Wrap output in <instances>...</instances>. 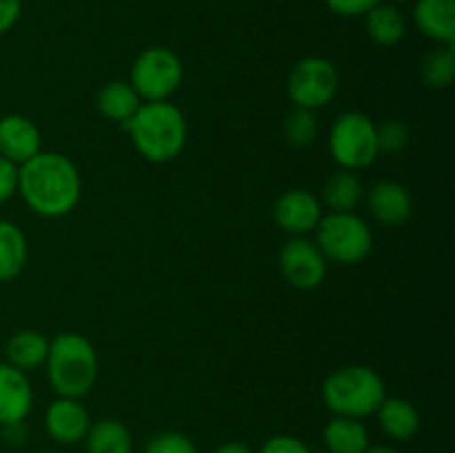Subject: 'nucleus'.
Returning <instances> with one entry per match:
<instances>
[{"mask_svg": "<svg viewBox=\"0 0 455 453\" xmlns=\"http://www.w3.org/2000/svg\"><path fill=\"white\" fill-rule=\"evenodd\" d=\"M18 194L38 216L60 218L78 204L83 180L67 155L40 151L18 167Z\"/></svg>", "mask_w": 455, "mask_h": 453, "instance_id": "obj_1", "label": "nucleus"}, {"mask_svg": "<svg viewBox=\"0 0 455 453\" xmlns=\"http://www.w3.org/2000/svg\"><path fill=\"white\" fill-rule=\"evenodd\" d=\"M138 154L149 163H169L187 145L185 114L172 102H142L136 114L123 124Z\"/></svg>", "mask_w": 455, "mask_h": 453, "instance_id": "obj_2", "label": "nucleus"}, {"mask_svg": "<svg viewBox=\"0 0 455 453\" xmlns=\"http://www.w3.org/2000/svg\"><path fill=\"white\" fill-rule=\"evenodd\" d=\"M47 376L60 398L80 400L93 389L98 378V354L80 333H58L49 342Z\"/></svg>", "mask_w": 455, "mask_h": 453, "instance_id": "obj_3", "label": "nucleus"}, {"mask_svg": "<svg viewBox=\"0 0 455 453\" xmlns=\"http://www.w3.org/2000/svg\"><path fill=\"white\" fill-rule=\"evenodd\" d=\"M385 398V380L367 364H347L323 382V400L336 416L363 420L373 416Z\"/></svg>", "mask_w": 455, "mask_h": 453, "instance_id": "obj_4", "label": "nucleus"}, {"mask_svg": "<svg viewBox=\"0 0 455 453\" xmlns=\"http://www.w3.org/2000/svg\"><path fill=\"white\" fill-rule=\"evenodd\" d=\"M315 244L327 260L338 265H358L371 253L373 234L367 222L354 211L320 218L315 226Z\"/></svg>", "mask_w": 455, "mask_h": 453, "instance_id": "obj_5", "label": "nucleus"}, {"mask_svg": "<svg viewBox=\"0 0 455 453\" xmlns=\"http://www.w3.org/2000/svg\"><path fill=\"white\" fill-rule=\"evenodd\" d=\"M185 78L182 60L167 47H149L132 65L129 84L145 102H164L178 91Z\"/></svg>", "mask_w": 455, "mask_h": 453, "instance_id": "obj_6", "label": "nucleus"}, {"mask_svg": "<svg viewBox=\"0 0 455 453\" xmlns=\"http://www.w3.org/2000/svg\"><path fill=\"white\" fill-rule=\"evenodd\" d=\"M376 127L369 115L360 111H347L338 115L329 136V149L333 160L347 171H358L369 167L378 158V138Z\"/></svg>", "mask_w": 455, "mask_h": 453, "instance_id": "obj_7", "label": "nucleus"}, {"mask_svg": "<svg viewBox=\"0 0 455 453\" xmlns=\"http://www.w3.org/2000/svg\"><path fill=\"white\" fill-rule=\"evenodd\" d=\"M340 87V76L331 60L320 56H309L298 62L287 80L289 98L300 109L315 111L329 105Z\"/></svg>", "mask_w": 455, "mask_h": 453, "instance_id": "obj_8", "label": "nucleus"}, {"mask_svg": "<svg viewBox=\"0 0 455 453\" xmlns=\"http://www.w3.org/2000/svg\"><path fill=\"white\" fill-rule=\"evenodd\" d=\"M280 271L291 287L309 291L323 284L327 275V258L318 244L296 235L280 251Z\"/></svg>", "mask_w": 455, "mask_h": 453, "instance_id": "obj_9", "label": "nucleus"}, {"mask_svg": "<svg viewBox=\"0 0 455 453\" xmlns=\"http://www.w3.org/2000/svg\"><path fill=\"white\" fill-rule=\"evenodd\" d=\"M323 218V203L307 189H289L275 200L274 220L291 235L309 234Z\"/></svg>", "mask_w": 455, "mask_h": 453, "instance_id": "obj_10", "label": "nucleus"}, {"mask_svg": "<svg viewBox=\"0 0 455 453\" xmlns=\"http://www.w3.org/2000/svg\"><path fill=\"white\" fill-rule=\"evenodd\" d=\"M89 426H92V417L80 400L58 398L49 404L47 413H44V431L53 442L62 444V447L83 442Z\"/></svg>", "mask_w": 455, "mask_h": 453, "instance_id": "obj_11", "label": "nucleus"}, {"mask_svg": "<svg viewBox=\"0 0 455 453\" xmlns=\"http://www.w3.org/2000/svg\"><path fill=\"white\" fill-rule=\"evenodd\" d=\"M34 407V391L25 371L0 362V426L20 425Z\"/></svg>", "mask_w": 455, "mask_h": 453, "instance_id": "obj_12", "label": "nucleus"}, {"mask_svg": "<svg viewBox=\"0 0 455 453\" xmlns=\"http://www.w3.org/2000/svg\"><path fill=\"white\" fill-rule=\"evenodd\" d=\"M40 145H43V138L34 120L20 114H9L0 118V155L4 160L20 167L22 163L43 151Z\"/></svg>", "mask_w": 455, "mask_h": 453, "instance_id": "obj_13", "label": "nucleus"}, {"mask_svg": "<svg viewBox=\"0 0 455 453\" xmlns=\"http://www.w3.org/2000/svg\"><path fill=\"white\" fill-rule=\"evenodd\" d=\"M367 207L373 220L385 226H398L409 220L413 211V200L407 187L394 180H380L369 189Z\"/></svg>", "mask_w": 455, "mask_h": 453, "instance_id": "obj_14", "label": "nucleus"}, {"mask_svg": "<svg viewBox=\"0 0 455 453\" xmlns=\"http://www.w3.org/2000/svg\"><path fill=\"white\" fill-rule=\"evenodd\" d=\"M413 22L438 44L455 43V0H413Z\"/></svg>", "mask_w": 455, "mask_h": 453, "instance_id": "obj_15", "label": "nucleus"}, {"mask_svg": "<svg viewBox=\"0 0 455 453\" xmlns=\"http://www.w3.org/2000/svg\"><path fill=\"white\" fill-rule=\"evenodd\" d=\"M378 426L387 438L395 442H407L416 438L420 431V413L413 407V402L404 398H385L376 411Z\"/></svg>", "mask_w": 455, "mask_h": 453, "instance_id": "obj_16", "label": "nucleus"}, {"mask_svg": "<svg viewBox=\"0 0 455 453\" xmlns=\"http://www.w3.org/2000/svg\"><path fill=\"white\" fill-rule=\"evenodd\" d=\"M323 442L329 453H364L371 444V438L363 420L336 416L324 425Z\"/></svg>", "mask_w": 455, "mask_h": 453, "instance_id": "obj_17", "label": "nucleus"}, {"mask_svg": "<svg viewBox=\"0 0 455 453\" xmlns=\"http://www.w3.org/2000/svg\"><path fill=\"white\" fill-rule=\"evenodd\" d=\"M367 20V34L380 47H394L407 34V20L394 3H378L371 12L364 16Z\"/></svg>", "mask_w": 455, "mask_h": 453, "instance_id": "obj_18", "label": "nucleus"}, {"mask_svg": "<svg viewBox=\"0 0 455 453\" xmlns=\"http://www.w3.org/2000/svg\"><path fill=\"white\" fill-rule=\"evenodd\" d=\"M4 354H7V362L12 367L27 373L31 369H38L40 364H44L49 354V340L43 333L22 329V331H16L9 338L7 346H4Z\"/></svg>", "mask_w": 455, "mask_h": 453, "instance_id": "obj_19", "label": "nucleus"}, {"mask_svg": "<svg viewBox=\"0 0 455 453\" xmlns=\"http://www.w3.org/2000/svg\"><path fill=\"white\" fill-rule=\"evenodd\" d=\"M87 453H133V435L127 426L114 417L92 422L84 435Z\"/></svg>", "mask_w": 455, "mask_h": 453, "instance_id": "obj_20", "label": "nucleus"}, {"mask_svg": "<svg viewBox=\"0 0 455 453\" xmlns=\"http://www.w3.org/2000/svg\"><path fill=\"white\" fill-rule=\"evenodd\" d=\"M27 262V238L18 225L0 220V282H12Z\"/></svg>", "mask_w": 455, "mask_h": 453, "instance_id": "obj_21", "label": "nucleus"}, {"mask_svg": "<svg viewBox=\"0 0 455 453\" xmlns=\"http://www.w3.org/2000/svg\"><path fill=\"white\" fill-rule=\"evenodd\" d=\"M98 111L105 115L107 120H114V123L124 124L133 114L138 111V107L142 105V100L138 98V93L133 91V87L123 80H114V83H107L105 87L98 93Z\"/></svg>", "mask_w": 455, "mask_h": 453, "instance_id": "obj_22", "label": "nucleus"}, {"mask_svg": "<svg viewBox=\"0 0 455 453\" xmlns=\"http://www.w3.org/2000/svg\"><path fill=\"white\" fill-rule=\"evenodd\" d=\"M363 195H364L363 180H360L354 171H347V169L333 173V176H329L327 182H324V189H323L324 204L336 213L354 211V209L360 204V200H363Z\"/></svg>", "mask_w": 455, "mask_h": 453, "instance_id": "obj_23", "label": "nucleus"}, {"mask_svg": "<svg viewBox=\"0 0 455 453\" xmlns=\"http://www.w3.org/2000/svg\"><path fill=\"white\" fill-rule=\"evenodd\" d=\"M420 76L427 87L444 89L453 83L455 76V52L451 44H440L431 49L420 62Z\"/></svg>", "mask_w": 455, "mask_h": 453, "instance_id": "obj_24", "label": "nucleus"}, {"mask_svg": "<svg viewBox=\"0 0 455 453\" xmlns=\"http://www.w3.org/2000/svg\"><path fill=\"white\" fill-rule=\"evenodd\" d=\"M284 136L291 145L307 147L315 140L318 136V120H315L314 111L309 109H296L284 118Z\"/></svg>", "mask_w": 455, "mask_h": 453, "instance_id": "obj_25", "label": "nucleus"}, {"mask_svg": "<svg viewBox=\"0 0 455 453\" xmlns=\"http://www.w3.org/2000/svg\"><path fill=\"white\" fill-rule=\"evenodd\" d=\"M376 138L380 154H400L409 145V127L403 120H387L385 124L376 127Z\"/></svg>", "mask_w": 455, "mask_h": 453, "instance_id": "obj_26", "label": "nucleus"}, {"mask_svg": "<svg viewBox=\"0 0 455 453\" xmlns=\"http://www.w3.org/2000/svg\"><path fill=\"white\" fill-rule=\"evenodd\" d=\"M142 453H198V447L189 435L180 431H163V433L149 438Z\"/></svg>", "mask_w": 455, "mask_h": 453, "instance_id": "obj_27", "label": "nucleus"}, {"mask_svg": "<svg viewBox=\"0 0 455 453\" xmlns=\"http://www.w3.org/2000/svg\"><path fill=\"white\" fill-rule=\"evenodd\" d=\"M260 453H311V449L305 440L296 438V435L280 433L267 440L260 447Z\"/></svg>", "mask_w": 455, "mask_h": 453, "instance_id": "obj_28", "label": "nucleus"}, {"mask_svg": "<svg viewBox=\"0 0 455 453\" xmlns=\"http://www.w3.org/2000/svg\"><path fill=\"white\" fill-rule=\"evenodd\" d=\"M378 3H382V0H324V4H327L333 13L345 18L367 16Z\"/></svg>", "mask_w": 455, "mask_h": 453, "instance_id": "obj_29", "label": "nucleus"}, {"mask_svg": "<svg viewBox=\"0 0 455 453\" xmlns=\"http://www.w3.org/2000/svg\"><path fill=\"white\" fill-rule=\"evenodd\" d=\"M18 191V164L0 155V203H7Z\"/></svg>", "mask_w": 455, "mask_h": 453, "instance_id": "obj_30", "label": "nucleus"}, {"mask_svg": "<svg viewBox=\"0 0 455 453\" xmlns=\"http://www.w3.org/2000/svg\"><path fill=\"white\" fill-rule=\"evenodd\" d=\"M20 0H0V36L12 31L20 18Z\"/></svg>", "mask_w": 455, "mask_h": 453, "instance_id": "obj_31", "label": "nucleus"}, {"mask_svg": "<svg viewBox=\"0 0 455 453\" xmlns=\"http://www.w3.org/2000/svg\"><path fill=\"white\" fill-rule=\"evenodd\" d=\"M0 429H3V438L7 440L9 444H20L22 438H25V431H22V422H20V425L0 426Z\"/></svg>", "mask_w": 455, "mask_h": 453, "instance_id": "obj_32", "label": "nucleus"}, {"mask_svg": "<svg viewBox=\"0 0 455 453\" xmlns=\"http://www.w3.org/2000/svg\"><path fill=\"white\" fill-rule=\"evenodd\" d=\"M213 453H253V451L249 444L238 442V440H231V442H225L220 444V447H216V451Z\"/></svg>", "mask_w": 455, "mask_h": 453, "instance_id": "obj_33", "label": "nucleus"}, {"mask_svg": "<svg viewBox=\"0 0 455 453\" xmlns=\"http://www.w3.org/2000/svg\"><path fill=\"white\" fill-rule=\"evenodd\" d=\"M364 453H400L395 447H389V444H369V449Z\"/></svg>", "mask_w": 455, "mask_h": 453, "instance_id": "obj_34", "label": "nucleus"}, {"mask_svg": "<svg viewBox=\"0 0 455 453\" xmlns=\"http://www.w3.org/2000/svg\"><path fill=\"white\" fill-rule=\"evenodd\" d=\"M391 3H394V4H398V3H413V0H391Z\"/></svg>", "mask_w": 455, "mask_h": 453, "instance_id": "obj_35", "label": "nucleus"}, {"mask_svg": "<svg viewBox=\"0 0 455 453\" xmlns=\"http://www.w3.org/2000/svg\"><path fill=\"white\" fill-rule=\"evenodd\" d=\"M47 453H62V451H47Z\"/></svg>", "mask_w": 455, "mask_h": 453, "instance_id": "obj_36", "label": "nucleus"}]
</instances>
